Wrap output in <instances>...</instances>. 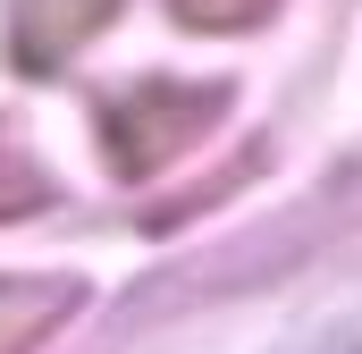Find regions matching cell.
Returning <instances> with one entry per match:
<instances>
[{
    "mask_svg": "<svg viewBox=\"0 0 362 354\" xmlns=\"http://www.w3.org/2000/svg\"><path fill=\"white\" fill-rule=\"evenodd\" d=\"M110 8H118V0H17L8 51H17L25 68H59L76 42H93V34L110 25Z\"/></svg>",
    "mask_w": 362,
    "mask_h": 354,
    "instance_id": "2",
    "label": "cell"
},
{
    "mask_svg": "<svg viewBox=\"0 0 362 354\" xmlns=\"http://www.w3.org/2000/svg\"><path fill=\"white\" fill-rule=\"evenodd\" d=\"M219 85H135L101 110V144H110V169L118 177H152L169 169L185 144L219 118Z\"/></svg>",
    "mask_w": 362,
    "mask_h": 354,
    "instance_id": "1",
    "label": "cell"
},
{
    "mask_svg": "<svg viewBox=\"0 0 362 354\" xmlns=\"http://www.w3.org/2000/svg\"><path fill=\"white\" fill-rule=\"evenodd\" d=\"M194 34H236V25H262L278 0H169Z\"/></svg>",
    "mask_w": 362,
    "mask_h": 354,
    "instance_id": "5",
    "label": "cell"
},
{
    "mask_svg": "<svg viewBox=\"0 0 362 354\" xmlns=\"http://www.w3.org/2000/svg\"><path fill=\"white\" fill-rule=\"evenodd\" d=\"M76 312V278H0V354H34Z\"/></svg>",
    "mask_w": 362,
    "mask_h": 354,
    "instance_id": "3",
    "label": "cell"
},
{
    "mask_svg": "<svg viewBox=\"0 0 362 354\" xmlns=\"http://www.w3.org/2000/svg\"><path fill=\"white\" fill-rule=\"evenodd\" d=\"M51 202V177L34 169V152L17 144V135H0V219H25V211H42Z\"/></svg>",
    "mask_w": 362,
    "mask_h": 354,
    "instance_id": "4",
    "label": "cell"
}]
</instances>
